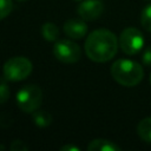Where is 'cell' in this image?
Instances as JSON below:
<instances>
[{"label": "cell", "mask_w": 151, "mask_h": 151, "mask_svg": "<svg viewBox=\"0 0 151 151\" xmlns=\"http://www.w3.org/2000/svg\"><path fill=\"white\" fill-rule=\"evenodd\" d=\"M9 149H11L12 151H26V150H28V146H27L24 142L17 139V140H13V142H12Z\"/></svg>", "instance_id": "cell-16"}, {"label": "cell", "mask_w": 151, "mask_h": 151, "mask_svg": "<svg viewBox=\"0 0 151 151\" xmlns=\"http://www.w3.org/2000/svg\"><path fill=\"white\" fill-rule=\"evenodd\" d=\"M53 54L54 57L60 60L61 63L73 64L78 61L81 57V50L78 44L71 40H57L53 46Z\"/></svg>", "instance_id": "cell-6"}, {"label": "cell", "mask_w": 151, "mask_h": 151, "mask_svg": "<svg viewBox=\"0 0 151 151\" xmlns=\"http://www.w3.org/2000/svg\"><path fill=\"white\" fill-rule=\"evenodd\" d=\"M61 151H80V149L76 145H71V144H67V145H64L60 147Z\"/></svg>", "instance_id": "cell-18"}, {"label": "cell", "mask_w": 151, "mask_h": 151, "mask_svg": "<svg viewBox=\"0 0 151 151\" xmlns=\"http://www.w3.org/2000/svg\"><path fill=\"white\" fill-rule=\"evenodd\" d=\"M32 118H33V123L39 127H46V126L51 125V123H52V116L48 112L42 111V110L34 111Z\"/></svg>", "instance_id": "cell-12"}, {"label": "cell", "mask_w": 151, "mask_h": 151, "mask_svg": "<svg viewBox=\"0 0 151 151\" xmlns=\"http://www.w3.org/2000/svg\"><path fill=\"white\" fill-rule=\"evenodd\" d=\"M140 24L146 31L151 32V4L144 7L140 15Z\"/></svg>", "instance_id": "cell-13"}, {"label": "cell", "mask_w": 151, "mask_h": 151, "mask_svg": "<svg viewBox=\"0 0 151 151\" xmlns=\"http://www.w3.org/2000/svg\"><path fill=\"white\" fill-rule=\"evenodd\" d=\"M64 32L72 39H81L87 33V25L83 19H70L64 24Z\"/></svg>", "instance_id": "cell-8"}, {"label": "cell", "mask_w": 151, "mask_h": 151, "mask_svg": "<svg viewBox=\"0 0 151 151\" xmlns=\"http://www.w3.org/2000/svg\"><path fill=\"white\" fill-rule=\"evenodd\" d=\"M13 8L12 0H0V20L5 19Z\"/></svg>", "instance_id": "cell-14"}, {"label": "cell", "mask_w": 151, "mask_h": 151, "mask_svg": "<svg viewBox=\"0 0 151 151\" xmlns=\"http://www.w3.org/2000/svg\"><path fill=\"white\" fill-rule=\"evenodd\" d=\"M2 72L7 80L20 81L31 74L32 63L25 57H13L4 64Z\"/></svg>", "instance_id": "cell-4"}, {"label": "cell", "mask_w": 151, "mask_h": 151, "mask_svg": "<svg viewBox=\"0 0 151 151\" xmlns=\"http://www.w3.org/2000/svg\"><path fill=\"white\" fill-rule=\"evenodd\" d=\"M119 47L127 55L137 54L144 46V37L142 32L134 27L125 28L119 35Z\"/></svg>", "instance_id": "cell-5"}, {"label": "cell", "mask_w": 151, "mask_h": 151, "mask_svg": "<svg viewBox=\"0 0 151 151\" xmlns=\"http://www.w3.org/2000/svg\"><path fill=\"white\" fill-rule=\"evenodd\" d=\"M15 99L17 105L21 111L26 113H33L41 105L42 91L38 85H26L17 92Z\"/></svg>", "instance_id": "cell-3"}, {"label": "cell", "mask_w": 151, "mask_h": 151, "mask_svg": "<svg viewBox=\"0 0 151 151\" xmlns=\"http://www.w3.org/2000/svg\"><path fill=\"white\" fill-rule=\"evenodd\" d=\"M111 76L112 78L120 85L126 87H132L138 85L143 77L144 70L143 67L133 60L129 59H118L111 66Z\"/></svg>", "instance_id": "cell-2"}, {"label": "cell", "mask_w": 151, "mask_h": 151, "mask_svg": "<svg viewBox=\"0 0 151 151\" xmlns=\"http://www.w3.org/2000/svg\"><path fill=\"white\" fill-rule=\"evenodd\" d=\"M118 44L114 33L106 28H99L91 32L86 38L85 53L92 61L105 63L116 55Z\"/></svg>", "instance_id": "cell-1"}, {"label": "cell", "mask_w": 151, "mask_h": 151, "mask_svg": "<svg viewBox=\"0 0 151 151\" xmlns=\"http://www.w3.org/2000/svg\"><path fill=\"white\" fill-rule=\"evenodd\" d=\"M76 1H79V0H76Z\"/></svg>", "instance_id": "cell-21"}, {"label": "cell", "mask_w": 151, "mask_h": 151, "mask_svg": "<svg viewBox=\"0 0 151 151\" xmlns=\"http://www.w3.org/2000/svg\"><path fill=\"white\" fill-rule=\"evenodd\" d=\"M150 84H151V74H150Z\"/></svg>", "instance_id": "cell-19"}, {"label": "cell", "mask_w": 151, "mask_h": 151, "mask_svg": "<svg viewBox=\"0 0 151 151\" xmlns=\"http://www.w3.org/2000/svg\"><path fill=\"white\" fill-rule=\"evenodd\" d=\"M18 1H25V0H18Z\"/></svg>", "instance_id": "cell-20"}, {"label": "cell", "mask_w": 151, "mask_h": 151, "mask_svg": "<svg viewBox=\"0 0 151 151\" xmlns=\"http://www.w3.org/2000/svg\"><path fill=\"white\" fill-rule=\"evenodd\" d=\"M104 12V5L100 0H84L78 6V14L85 21L98 19Z\"/></svg>", "instance_id": "cell-7"}, {"label": "cell", "mask_w": 151, "mask_h": 151, "mask_svg": "<svg viewBox=\"0 0 151 151\" xmlns=\"http://www.w3.org/2000/svg\"><path fill=\"white\" fill-rule=\"evenodd\" d=\"M11 94V90L6 83H0V104H4L8 100Z\"/></svg>", "instance_id": "cell-15"}, {"label": "cell", "mask_w": 151, "mask_h": 151, "mask_svg": "<svg viewBox=\"0 0 151 151\" xmlns=\"http://www.w3.org/2000/svg\"><path fill=\"white\" fill-rule=\"evenodd\" d=\"M87 150L88 151H119L120 147L111 140L99 138V139H93L92 142H90Z\"/></svg>", "instance_id": "cell-9"}, {"label": "cell", "mask_w": 151, "mask_h": 151, "mask_svg": "<svg viewBox=\"0 0 151 151\" xmlns=\"http://www.w3.org/2000/svg\"><path fill=\"white\" fill-rule=\"evenodd\" d=\"M41 34L47 41H57L59 38V28L52 22H46L41 27Z\"/></svg>", "instance_id": "cell-11"}, {"label": "cell", "mask_w": 151, "mask_h": 151, "mask_svg": "<svg viewBox=\"0 0 151 151\" xmlns=\"http://www.w3.org/2000/svg\"><path fill=\"white\" fill-rule=\"evenodd\" d=\"M142 61L145 66H151V46H147L142 55Z\"/></svg>", "instance_id": "cell-17"}, {"label": "cell", "mask_w": 151, "mask_h": 151, "mask_svg": "<svg viewBox=\"0 0 151 151\" xmlns=\"http://www.w3.org/2000/svg\"><path fill=\"white\" fill-rule=\"evenodd\" d=\"M137 133L142 140L151 143V117H146L138 123Z\"/></svg>", "instance_id": "cell-10"}]
</instances>
